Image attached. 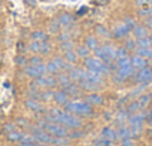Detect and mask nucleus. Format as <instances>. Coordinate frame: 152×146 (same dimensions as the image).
I'll use <instances>...</instances> for the list:
<instances>
[{
	"label": "nucleus",
	"mask_w": 152,
	"mask_h": 146,
	"mask_svg": "<svg viewBox=\"0 0 152 146\" xmlns=\"http://www.w3.org/2000/svg\"><path fill=\"white\" fill-rule=\"evenodd\" d=\"M136 34H137L139 37H143V36H145V30H143V28H137V30H136Z\"/></svg>",
	"instance_id": "f257e3e1"
}]
</instances>
